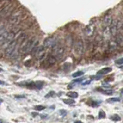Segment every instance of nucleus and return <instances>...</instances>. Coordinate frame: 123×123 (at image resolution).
Returning a JSON list of instances; mask_svg holds the SVG:
<instances>
[{
  "label": "nucleus",
  "mask_w": 123,
  "mask_h": 123,
  "mask_svg": "<svg viewBox=\"0 0 123 123\" xmlns=\"http://www.w3.org/2000/svg\"><path fill=\"white\" fill-rule=\"evenodd\" d=\"M17 41L15 40L12 43L8 46V47L5 49V55L7 57H11L12 55L15 52V51L16 50V46H17Z\"/></svg>",
  "instance_id": "nucleus-1"
},
{
  "label": "nucleus",
  "mask_w": 123,
  "mask_h": 123,
  "mask_svg": "<svg viewBox=\"0 0 123 123\" xmlns=\"http://www.w3.org/2000/svg\"><path fill=\"white\" fill-rule=\"evenodd\" d=\"M32 52L35 54V55H36V57L38 60H41L43 59L45 55V47L44 46H39V47L37 48V49L36 47L32 51Z\"/></svg>",
  "instance_id": "nucleus-2"
},
{
  "label": "nucleus",
  "mask_w": 123,
  "mask_h": 123,
  "mask_svg": "<svg viewBox=\"0 0 123 123\" xmlns=\"http://www.w3.org/2000/svg\"><path fill=\"white\" fill-rule=\"evenodd\" d=\"M57 44V40L54 37H49L45 38L44 41V47L45 48H55Z\"/></svg>",
  "instance_id": "nucleus-3"
},
{
  "label": "nucleus",
  "mask_w": 123,
  "mask_h": 123,
  "mask_svg": "<svg viewBox=\"0 0 123 123\" xmlns=\"http://www.w3.org/2000/svg\"><path fill=\"white\" fill-rule=\"evenodd\" d=\"M65 54V49L61 46H55L54 48V54L53 56L56 59H61L62 57Z\"/></svg>",
  "instance_id": "nucleus-4"
},
{
  "label": "nucleus",
  "mask_w": 123,
  "mask_h": 123,
  "mask_svg": "<svg viewBox=\"0 0 123 123\" xmlns=\"http://www.w3.org/2000/svg\"><path fill=\"white\" fill-rule=\"evenodd\" d=\"M75 45V52H76L77 55H82L83 52V42L81 39H78L77 41L75 42V44H73Z\"/></svg>",
  "instance_id": "nucleus-5"
},
{
  "label": "nucleus",
  "mask_w": 123,
  "mask_h": 123,
  "mask_svg": "<svg viewBox=\"0 0 123 123\" xmlns=\"http://www.w3.org/2000/svg\"><path fill=\"white\" fill-rule=\"evenodd\" d=\"M113 20H112V18H111V15H105L104 17L103 20H102V25L105 29H107L108 27H110L111 24L112 23Z\"/></svg>",
  "instance_id": "nucleus-6"
},
{
  "label": "nucleus",
  "mask_w": 123,
  "mask_h": 123,
  "mask_svg": "<svg viewBox=\"0 0 123 123\" xmlns=\"http://www.w3.org/2000/svg\"><path fill=\"white\" fill-rule=\"evenodd\" d=\"M118 21L117 20H113L112 23L111 24L110 27H109V31L111 32V35L112 36H116V33H117V30H118Z\"/></svg>",
  "instance_id": "nucleus-7"
},
{
  "label": "nucleus",
  "mask_w": 123,
  "mask_h": 123,
  "mask_svg": "<svg viewBox=\"0 0 123 123\" xmlns=\"http://www.w3.org/2000/svg\"><path fill=\"white\" fill-rule=\"evenodd\" d=\"M115 42L117 43V45L120 47H123V35L122 34H117L115 36Z\"/></svg>",
  "instance_id": "nucleus-8"
},
{
  "label": "nucleus",
  "mask_w": 123,
  "mask_h": 123,
  "mask_svg": "<svg viewBox=\"0 0 123 123\" xmlns=\"http://www.w3.org/2000/svg\"><path fill=\"white\" fill-rule=\"evenodd\" d=\"M45 62H46V66L47 67L51 66V65H54L56 62V59L53 55H51L45 60Z\"/></svg>",
  "instance_id": "nucleus-9"
},
{
  "label": "nucleus",
  "mask_w": 123,
  "mask_h": 123,
  "mask_svg": "<svg viewBox=\"0 0 123 123\" xmlns=\"http://www.w3.org/2000/svg\"><path fill=\"white\" fill-rule=\"evenodd\" d=\"M111 70H112V68H110V67L104 68L101 69V70H99L97 72V75H105V74H108V73L111 72Z\"/></svg>",
  "instance_id": "nucleus-10"
},
{
  "label": "nucleus",
  "mask_w": 123,
  "mask_h": 123,
  "mask_svg": "<svg viewBox=\"0 0 123 123\" xmlns=\"http://www.w3.org/2000/svg\"><path fill=\"white\" fill-rule=\"evenodd\" d=\"M85 34L88 37H90L93 34V27H92L91 25H88L86 29H85Z\"/></svg>",
  "instance_id": "nucleus-11"
},
{
  "label": "nucleus",
  "mask_w": 123,
  "mask_h": 123,
  "mask_svg": "<svg viewBox=\"0 0 123 123\" xmlns=\"http://www.w3.org/2000/svg\"><path fill=\"white\" fill-rule=\"evenodd\" d=\"M117 43L115 42V41L114 40H111L110 42H109V50L111 52H112V51H115V50H116L117 49Z\"/></svg>",
  "instance_id": "nucleus-12"
},
{
  "label": "nucleus",
  "mask_w": 123,
  "mask_h": 123,
  "mask_svg": "<svg viewBox=\"0 0 123 123\" xmlns=\"http://www.w3.org/2000/svg\"><path fill=\"white\" fill-rule=\"evenodd\" d=\"M66 95L68 97L72 98H76L79 96L78 93H77L76 92H68L66 93Z\"/></svg>",
  "instance_id": "nucleus-13"
},
{
  "label": "nucleus",
  "mask_w": 123,
  "mask_h": 123,
  "mask_svg": "<svg viewBox=\"0 0 123 123\" xmlns=\"http://www.w3.org/2000/svg\"><path fill=\"white\" fill-rule=\"evenodd\" d=\"M35 86L37 89H42L44 86V82L42 81H37V82H35Z\"/></svg>",
  "instance_id": "nucleus-14"
},
{
  "label": "nucleus",
  "mask_w": 123,
  "mask_h": 123,
  "mask_svg": "<svg viewBox=\"0 0 123 123\" xmlns=\"http://www.w3.org/2000/svg\"><path fill=\"white\" fill-rule=\"evenodd\" d=\"M110 119L114 122H118L121 120V118L118 115L115 114V115H111V116H110Z\"/></svg>",
  "instance_id": "nucleus-15"
},
{
  "label": "nucleus",
  "mask_w": 123,
  "mask_h": 123,
  "mask_svg": "<svg viewBox=\"0 0 123 123\" xmlns=\"http://www.w3.org/2000/svg\"><path fill=\"white\" fill-rule=\"evenodd\" d=\"M63 102L66 105H72V104H75V100L72 99V98H67V99H64Z\"/></svg>",
  "instance_id": "nucleus-16"
},
{
  "label": "nucleus",
  "mask_w": 123,
  "mask_h": 123,
  "mask_svg": "<svg viewBox=\"0 0 123 123\" xmlns=\"http://www.w3.org/2000/svg\"><path fill=\"white\" fill-rule=\"evenodd\" d=\"M71 68V63H65L63 65V69L65 72H68Z\"/></svg>",
  "instance_id": "nucleus-17"
},
{
  "label": "nucleus",
  "mask_w": 123,
  "mask_h": 123,
  "mask_svg": "<svg viewBox=\"0 0 123 123\" xmlns=\"http://www.w3.org/2000/svg\"><path fill=\"white\" fill-rule=\"evenodd\" d=\"M98 90L101 92L102 94H105V95H111L112 94V90H103V89H100V88H98Z\"/></svg>",
  "instance_id": "nucleus-18"
},
{
  "label": "nucleus",
  "mask_w": 123,
  "mask_h": 123,
  "mask_svg": "<svg viewBox=\"0 0 123 123\" xmlns=\"http://www.w3.org/2000/svg\"><path fill=\"white\" fill-rule=\"evenodd\" d=\"M83 72H82V71H79V72H75L74 74H72V77L73 78H76V77H80V76H82V75H83Z\"/></svg>",
  "instance_id": "nucleus-19"
},
{
  "label": "nucleus",
  "mask_w": 123,
  "mask_h": 123,
  "mask_svg": "<svg viewBox=\"0 0 123 123\" xmlns=\"http://www.w3.org/2000/svg\"><path fill=\"white\" fill-rule=\"evenodd\" d=\"M55 92H54V91H51V92H49V93L45 96V97L46 98H48L53 97V96H55Z\"/></svg>",
  "instance_id": "nucleus-20"
},
{
  "label": "nucleus",
  "mask_w": 123,
  "mask_h": 123,
  "mask_svg": "<svg viewBox=\"0 0 123 123\" xmlns=\"http://www.w3.org/2000/svg\"><path fill=\"white\" fill-rule=\"evenodd\" d=\"M120 98H111L109 99H108V102H116L120 101Z\"/></svg>",
  "instance_id": "nucleus-21"
},
{
  "label": "nucleus",
  "mask_w": 123,
  "mask_h": 123,
  "mask_svg": "<svg viewBox=\"0 0 123 123\" xmlns=\"http://www.w3.org/2000/svg\"><path fill=\"white\" fill-rule=\"evenodd\" d=\"M34 109H36V111H42V110H44L45 109V106L43 105H38L34 107Z\"/></svg>",
  "instance_id": "nucleus-22"
},
{
  "label": "nucleus",
  "mask_w": 123,
  "mask_h": 123,
  "mask_svg": "<svg viewBox=\"0 0 123 123\" xmlns=\"http://www.w3.org/2000/svg\"><path fill=\"white\" fill-rule=\"evenodd\" d=\"M105 118V111L101 110L98 113V118Z\"/></svg>",
  "instance_id": "nucleus-23"
},
{
  "label": "nucleus",
  "mask_w": 123,
  "mask_h": 123,
  "mask_svg": "<svg viewBox=\"0 0 123 123\" xmlns=\"http://www.w3.org/2000/svg\"><path fill=\"white\" fill-rule=\"evenodd\" d=\"M59 113H60V115H62V116H65V115H66L67 111L64 109H61V110H59Z\"/></svg>",
  "instance_id": "nucleus-24"
},
{
  "label": "nucleus",
  "mask_w": 123,
  "mask_h": 123,
  "mask_svg": "<svg viewBox=\"0 0 123 123\" xmlns=\"http://www.w3.org/2000/svg\"><path fill=\"white\" fill-rule=\"evenodd\" d=\"M99 103H100V102H92V103L89 104V105H90V106H93V107H96V106H98V105H99Z\"/></svg>",
  "instance_id": "nucleus-25"
},
{
  "label": "nucleus",
  "mask_w": 123,
  "mask_h": 123,
  "mask_svg": "<svg viewBox=\"0 0 123 123\" xmlns=\"http://www.w3.org/2000/svg\"><path fill=\"white\" fill-rule=\"evenodd\" d=\"M115 63H116V64H118V65L123 64V58H121V59H117L116 61H115Z\"/></svg>",
  "instance_id": "nucleus-26"
},
{
  "label": "nucleus",
  "mask_w": 123,
  "mask_h": 123,
  "mask_svg": "<svg viewBox=\"0 0 123 123\" xmlns=\"http://www.w3.org/2000/svg\"><path fill=\"white\" fill-rule=\"evenodd\" d=\"M82 80H83V78H81V79H75V80L73 81V83H75V82H82Z\"/></svg>",
  "instance_id": "nucleus-27"
},
{
  "label": "nucleus",
  "mask_w": 123,
  "mask_h": 123,
  "mask_svg": "<svg viewBox=\"0 0 123 123\" xmlns=\"http://www.w3.org/2000/svg\"><path fill=\"white\" fill-rule=\"evenodd\" d=\"M102 86L103 87H105V88H109L110 86L109 84H106V83H102Z\"/></svg>",
  "instance_id": "nucleus-28"
},
{
  "label": "nucleus",
  "mask_w": 123,
  "mask_h": 123,
  "mask_svg": "<svg viewBox=\"0 0 123 123\" xmlns=\"http://www.w3.org/2000/svg\"><path fill=\"white\" fill-rule=\"evenodd\" d=\"M91 82V81H88V82H83L82 85L83 86H85V85H88V84H89Z\"/></svg>",
  "instance_id": "nucleus-29"
},
{
  "label": "nucleus",
  "mask_w": 123,
  "mask_h": 123,
  "mask_svg": "<svg viewBox=\"0 0 123 123\" xmlns=\"http://www.w3.org/2000/svg\"><path fill=\"white\" fill-rule=\"evenodd\" d=\"M15 98H25L24 95H15Z\"/></svg>",
  "instance_id": "nucleus-30"
},
{
  "label": "nucleus",
  "mask_w": 123,
  "mask_h": 123,
  "mask_svg": "<svg viewBox=\"0 0 123 123\" xmlns=\"http://www.w3.org/2000/svg\"><path fill=\"white\" fill-rule=\"evenodd\" d=\"M74 123H83L82 122H81V121H75Z\"/></svg>",
  "instance_id": "nucleus-31"
},
{
  "label": "nucleus",
  "mask_w": 123,
  "mask_h": 123,
  "mask_svg": "<svg viewBox=\"0 0 123 123\" xmlns=\"http://www.w3.org/2000/svg\"><path fill=\"white\" fill-rule=\"evenodd\" d=\"M41 116H42V117H41L42 118H46V117H45V116H46V115H41Z\"/></svg>",
  "instance_id": "nucleus-32"
},
{
  "label": "nucleus",
  "mask_w": 123,
  "mask_h": 123,
  "mask_svg": "<svg viewBox=\"0 0 123 123\" xmlns=\"http://www.w3.org/2000/svg\"><path fill=\"white\" fill-rule=\"evenodd\" d=\"M32 115H33V116H36V115H38V113H32Z\"/></svg>",
  "instance_id": "nucleus-33"
},
{
  "label": "nucleus",
  "mask_w": 123,
  "mask_h": 123,
  "mask_svg": "<svg viewBox=\"0 0 123 123\" xmlns=\"http://www.w3.org/2000/svg\"><path fill=\"white\" fill-rule=\"evenodd\" d=\"M121 93H122V94H123V88L121 90Z\"/></svg>",
  "instance_id": "nucleus-34"
},
{
  "label": "nucleus",
  "mask_w": 123,
  "mask_h": 123,
  "mask_svg": "<svg viewBox=\"0 0 123 123\" xmlns=\"http://www.w3.org/2000/svg\"><path fill=\"white\" fill-rule=\"evenodd\" d=\"M121 68H122V69H123V66H122V67H121Z\"/></svg>",
  "instance_id": "nucleus-35"
}]
</instances>
